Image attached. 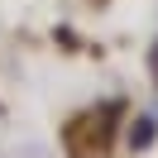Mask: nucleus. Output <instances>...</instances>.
I'll list each match as a JSON object with an SVG mask.
<instances>
[{
    "label": "nucleus",
    "instance_id": "obj_1",
    "mask_svg": "<svg viewBox=\"0 0 158 158\" xmlns=\"http://www.w3.org/2000/svg\"><path fill=\"white\" fill-rule=\"evenodd\" d=\"M153 139H158V120H153V115H139L134 129H129V153H144Z\"/></svg>",
    "mask_w": 158,
    "mask_h": 158
}]
</instances>
